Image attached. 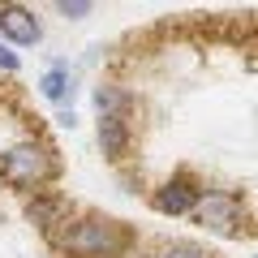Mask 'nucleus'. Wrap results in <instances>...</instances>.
Listing matches in <instances>:
<instances>
[{
    "mask_svg": "<svg viewBox=\"0 0 258 258\" xmlns=\"http://www.w3.org/2000/svg\"><path fill=\"white\" fill-rule=\"evenodd\" d=\"M0 69H5V74H18L22 69V56L13 52V43H5V39H0Z\"/></svg>",
    "mask_w": 258,
    "mask_h": 258,
    "instance_id": "nucleus-12",
    "label": "nucleus"
},
{
    "mask_svg": "<svg viewBox=\"0 0 258 258\" xmlns=\"http://www.w3.org/2000/svg\"><path fill=\"white\" fill-rule=\"evenodd\" d=\"M56 120H60L64 129H74V125H78V116H74V108H60V116H56Z\"/></svg>",
    "mask_w": 258,
    "mask_h": 258,
    "instance_id": "nucleus-13",
    "label": "nucleus"
},
{
    "mask_svg": "<svg viewBox=\"0 0 258 258\" xmlns=\"http://www.w3.org/2000/svg\"><path fill=\"white\" fill-rule=\"evenodd\" d=\"M56 176V155L47 142L39 138H22L13 147L0 151V181L13 185L22 194H43V185Z\"/></svg>",
    "mask_w": 258,
    "mask_h": 258,
    "instance_id": "nucleus-2",
    "label": "nucleus"
},
{
    "mask_svg": "<svg viewBox=\"0 0 258 258\" xmlns=\"http://www.w3.org/2000/svg\"><path fill=\"white\" fill-rule=\"evenodd\" d=\"M26 215H30V224H39V228L47 232V237L74 220V215L64 211V203H60V198H52V194H35V198H26Z\"/></svg>",
    "mask_w": 258,
    "mask_h": 258,
    "instance_id": "nucleus-6",
    "label": "nucleus"
},
{
    "mask_svg": "<svg viewBox=\"0 0 258 258\" xmlns=\"http://www.w3.org/2000/svg\"><path fill=\"white\" fill-rule=\"evenodd\" d=\"M203 198H207V189L194 176H185V172H176V176H168L164 185H159L155 194H151V207H155L159 215H198V207H203Z\"/></svg>",
    "mask_w": 258,
    "mask_h": 258,
    "instance_id": "nucleus-3",
    "label": "nucleus"
},
{
    "mask_svg": "<svg viewBox=\"0 0 258 258\" xmlns=\"http://www.w3.org/2000/svg\"><path fill=\"white\" fill-rule=\"evenodd\" d=\"M129 116H99V151L112 159V164H120V159L129 155Z\"/></svg>",
    "mask_w": 258,
    "mask_h": 258,
    "instance_id": "nucleus-7",
    "label": "nucleus"
},
{
    "mask_svg": "<svg viewBox=\"0 0 258 258\" xmlns=\"http://www.w3.org/2000/svg\"><path fill=\"white\" fill-rule=\"evenodd\" d=\"M47 241L60 258H125L134 245V232L108 215H74Z\"/></svg>",
    "mask_w": 258,
    "mask_h": 258,
    "instance_id": "nucleus-1",
    "label": "nucleus"
},
{
    "mask_svg": "<svg viewBox=\"0 0 258 258\" xmlns=\"http://www.w3.org/2000/svg\"><path fill=\"white\" fill-rule=\"evenodd\" d=\"M194 220L203 224V228H211V232H232L237 220H241V198L237 194H224V189H207V198H203V207H198Z\"/></svg>",
    "mask_w": 258,
    "mask_h": 258,
    "instance_id": "nucleus-5",
    "label": "nucleus"
},
{
    "mask_svg": "<svg viewBox=\"0 0 258 258\" xmlns=\"http://www.w3.org/2000/svg\"><path fill=\"white\" fill-rule=\"evenodd\" d=\"M39 95L52 99V103H64L69 95H74V74H69V64H64V60H56L52 69L39 78Z\"/></svg>",
    "mask_w": 258,
    "mask_h": 258,
    "instance_id": "nucleus-8",
    "label": "nucleus"
},
{
    "mask_svg": "<svg viewBox=\"0 0 258 258\" xmlns=\"http://www.w3.org/2000/svg\"><path fill=\"white\" fill-rule=\"evenodd\" d=\"M95 108H99V116H125L129 112V95L120 91L116 82H103L99 91H95Z\"/></svg>",
    "mask_w": 258,
    "mask_h": 258,
    "instance_id": "nucleus-9",
    "label": "nucleus"
},
{
    "mask_svg": "<svg viewBox=\"0 0 258 258\" xmlns=\"http://www.w3.org/2000/svg\"><path fill=\"white\" fill-rule=\"evenodd\" d=\"M155 258H207L198 245H189V241H172V245L155 249Z\"/></svg>",
    "mask_w": 258,
    "mask_h": 258,
    "instance_id": "nucleus-11",
    "label": "nucleus"
},
{
    "mask_svg": "<svg viewBox=\"0 0 258 258\" xmlns=\"http://www.w3.org/2000/svg\"><path fill=\"white\" fill-rule=\"evenodd\" d=\"M134 258H155V254H134Z\"/></svg>",
    "mask_w": 258,
    "mask_h": 258,
    "instance_id": "nucleus-14",
    "label": "nucleus"
},
{
    "mask_svg": "<svg viewBox=\"0 0 258 258\" xmlns=\"http://www.w3.org/2000/svg\"><path fill=\"white\" fill-rule=\"evenodd\" d=\"M56 13L69 18V22H82V18L95 13V5H91V0H56Z\"/></svg>",
    "mask_w": 258,
    "mask_h": 258,
    "instance_id": "nucleus-10",
    "label": "nucleus"
},
{
    "mask_svg": "<svg viewBox=\"0 0 258 258\" xmlns=\"http://www.w3.org/2000/svg\"><path fill=\"white\" fill-rule=\"evenodd\" d=\"M0 39L13 43V47H35L39 39H43V22L35 18V9L5 0V5H0Z\"/></svg>",
    "mask_w": 258,
    "mask_h": 258,
    "instance_id": "nucleus-4",
    "label": "nucleus"
},
{
    "mask_svg": "<svg viewBox=\"0 0 258 258\" xmlns=\"http://www.w3.org/2000/svg\"><path fill=\"white\" fill-rule=\"evenodd\" d=\"M254 258H258V254H254Z\"/></svg>",
    "mask_w": 258,
    "mask_h": 258,
    "instance_id": "nucleus-15",
    "label": "nucleus"
}]
</instances>
